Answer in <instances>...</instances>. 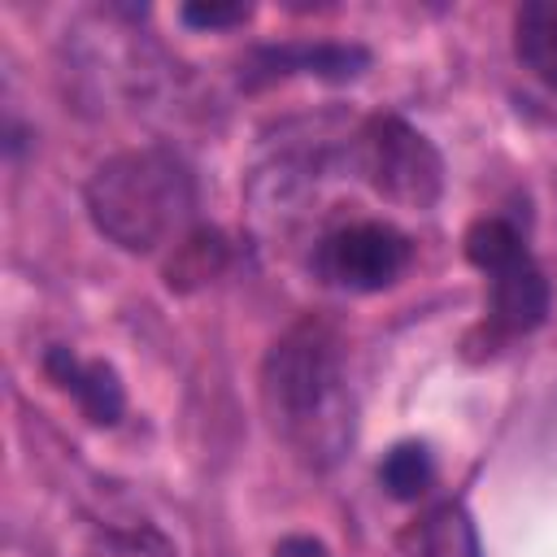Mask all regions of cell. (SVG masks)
Listing matches in <instances>:
<instances>
[{
    "label": "cell",
    "instance_id": "1",
    "mask_svg": "<svg viewBox=\"0 0 557 557\" xmlns=\"http://www.w3.org/2000/svg\"><path fill=\"white\" fill-rule=\"evenodd\" d=\"M261 396L287 448L313 466H335L357 431L344 344L326 322H296L274 339L261 366Z\"/></svg>",
    "mask_w": 557,
    "mask_h": 557
},
{
    "label": "cell",
    "instance_id": "2",
    "mask_svg": "<svg viewBox=\"0 0 557 557\" xmlns=\"http://www.w3.org/2000/svg\"><path fill=\"white\" fill-rule=\"evenodd\" d=\"M83 200L109 244L126 252H157L187 235L196 178L170 148H126L91 170Z\"/></svg>",
    "mask_w": 557,
    "mask_h": 557
},
{
    "label": "cell",
    "instance_id": "3",
    "mask_svg": "<svg viewBox=\"0 0 557 557\" xmlns=\"http://www.w3.org/2000/svg\"><path fill=\"white\" fill-rule=\"evenodd\" d=\"M348 170L392 205L431 209L444 191V157L440 148L396 113H370L344 135Z\"/></svg>",
    "mask_w": 557,
    "mask_h": 557
},
{
    "label": "cell",
    "instance_id": "4",
    "mask_svg": "<svg viewBox=\"0 0 557 557\" xmlns=\"http://www.w3.org/2000/svg\"><path fill=\"white\" fill-rule=\"evenodd\" d=\"M413 261V239L379 218L331 226L313 244V274L339 292H383Z\"/></svg>",
    "mask_w": 557,
    "mask_h": 557
},
{
    "label": "cell",
    "instance_id": "5",
    "mask_svg": "<svg viewBox=\"0 0 557 557\" xmlns=\"http://www.w3.org/2000/svg\"><path fill=\"white\" fill-rule=\"evenodd\" d=\"M370 65L361 44H331V39H300V44H261L239 61L244 87H270L278 78H326L348 83Z\"/></svg>",
    "mask_w": 557,
    "mask_h": 557
},
{
    "label": "cell",
    "instance_id": "6",
    "mask_svg": "<svg viewBox=\"0 0 557 557\" xmlns=\"http://www.w3.org/2000/svg\"><path fill=\"white\" fill-rule=\"evenodd\" d=\"M548 278L527 248L487 270V331L496 344L535 331L548 318Z\"/></svg>",
    "mask_w": 557,
    "mask_h": 557
},
{
    "label": "cell",
    "instance_id": "7",
    "mask_svg": "<svg viewBox=\"0 0 557 557\" xmlns=\"http://www.w3.org/2000/svg\"><path fill=\"white\" fill-rule=\"evenodd\" d=\"M44 370H48V379L65 396H74V405L96 426H113L122 418L126 392H122V379H117V370L109 361H87V357H78V352H70V348L57 344V348L44 352Z\"/></svg>",
    "mask_w": 557,
    "mask_h": 557
},
{
    "label": "cell",
    "instance_id": "8",
    "mask_svg": "<svg viewBox=\"0 0 557 557\" xmlns=\"http://www.w3.org/2000/svg\"><path fill=\"white\" fill-rule=\"evenodd\" d=\"M400 553L405 557H483L474 518L461 500H440L422 509L400 531Z\"/></svg>",
    "mask_w": 557,
    "mask_h": 557
},
{
    "label": "cell",
    "instance_id": "9",
    "mask_svg": "<svg viewBox=\"0 0 557 557\" xmlns=\"http://www.w3.org/2000/svg\"><path fill=\"white\" fill-rule=\"evenodd\" d=\"M513 52L544 87L557 91V0H531L513 13Z\"/></svg>",
    "mask_w": 557,
    "mask_h": 557
},
{
    "label": "cell",
    "instance_id": "10",
    "mask_svg": "<svg viewBox=\"0 0 557 557\" xmlns=\"http://www.w3.org/2000/svg\"><path fill=\"white\" fill-rule=\"evenodd\" d=\"M226 265V244L218 231H187L174 244V257L165 265V283L178 292H191L200 283H209L218 270Z\"/></svg>",
    "mask_w": 557,
    "mask_h": 557
},
{
    "label": "cell",
    "instance_id": "11",
    "mask_svg": "<svg viewBox=\"0 0 557 557\" xmlns=\"http://www.w3.org/2000/svg\"><path fill=\"white\" fill-rule=\"evenodd\" d=\"M379 483H383V487H387V496H396V500H418V496L435 483L431 448H426V444H418V440L396 444V448L379 461Z\"/></svg>",
    "mask_w": 557,
    "mask_h": 557
},
{
    "label": "cell",
    "instance_id": "12",
    "mask_svg": "<svg viewBox=\"0 0 557 557\" xmlns=\"http://www.w3.org/2000/svg\"><path fill=\"white\" fill-rule=\"evenodd\" d=\"M178 17L187 26H196V30H226V26L248 22L252 17V4H222V0H213V4H183Z\"/></svg>",
    "mask_w": 557,
    "mask_h": 557
},
{
    "label": "cell",
    "instance_id": "13",
    "mask_svg": "<svg viewBox=\"0 0 557 557\" xmlns=\"http://www.w3.org/2000/svg\"><path fill=\"white\" fill-rule=\"evenodd\" d=\"M270 557H331V548L313 535H283Z\"/></svg>",
    "mask_w": 557,
    "mask_h": 557
}]
</instances>
